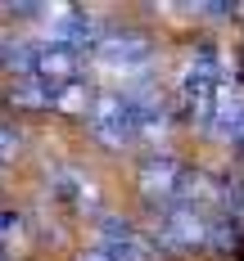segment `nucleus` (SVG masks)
<instances>
[{"mask_svg": "<svg viewBox=\"0 0 244 261\" xmlns=\"http://www.w3.org/2000/svg\"><path fill=\"white\" fill-rule=\"evenodd\" d=\"M50 194H54V203L86 212L91 203H95V180H91L86 171H77V167H59V171L50 176Z\"/></svg>", "mask_w": 244, "mask_h": 261, "instance_id": "4", "label": "nucleus"}, {"mask_svg": "<svg viewBox=\"0 0 244 261\" xmlns=\"http://www.w3.org/2000/svg\"><path fill=\"white\" fill-rule=\"evenodd\" d=\"M14 153H18V130L9 126V122H0V167L14 162Z\"/></svg>", "mask_w": 244, "mask_h": 261, "instance_id": "5", "label": "nucleus"}, {"mask_svg": "<svg viewBox=\"0 0 244 261\" xmlns=\"http://www.w3.org/2000/svg\"><path fill=\"white\" fill-rule=\"evenodd\" d=\"M163 99L154 86H118V90H95L91 104L81 113L86 130L104 144V149H136L140 140H149L154 126H163Z\"/></svg>", "mask_w": 244, "mask_h": 261, "instance_id": "1", "label": "nucleus"}, {"mask_svg": "<svg viewBox=\"0 0 244 261\" xmlns=\"http://www.w3.org/2000/svg\"><path fill=\"white\" fill-rule=\"evenodd\" d=\"M77 261H108L100 248H86V252H77Z\"/></svg>", "mask_w": 244, "mask_h": 261, "instance_id": "7", "label": "nucleus"}, {"mask_svg": "<svg viewBox=\"0 0 244 261\" xmlns=\"http://www.w3.org/2000/svg\"><path fill=\"white\" fill-rule=\"evenodd\" d=\"M154 54H159L154 36H145L140 27H104L100 41H95V59L104 68H122V77L145 72L154 63Z\"/></svg>", "mask_w": 244, "mask_h": 261, "instance_id": "2", "label": "nucleus"}, {"mask_svg": "<svg viewBox=\"0 0 244 261\" xmlns=\"http://www.w3.org/2000/svg\"><path fill=\"white\" fill-rule=\"evenodd\" d=\"M95 248H100L108 261H159L154 239L145 234V230H136L131 221H122V216H104V221H100Z\"/></svg>", "mask_w": 244, "mask_h": 261, "instance_id": "3", "label": "nucleus"}, {"mask_svg": "<svg viewBox=\"0 0 244 261\" xmlns=\"http://www.w3.org/2000/svg\"><path fill=\"white\" fill-rule=\"evenodd\" d=\"M9 230H18V216H9V212H0V261L9 257Z\"/></svg>", "mask_w": 244, "mask_h": 261, "instance_id": "6", "label": "nucleus"}]
</instances>
